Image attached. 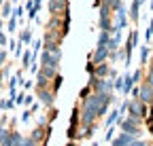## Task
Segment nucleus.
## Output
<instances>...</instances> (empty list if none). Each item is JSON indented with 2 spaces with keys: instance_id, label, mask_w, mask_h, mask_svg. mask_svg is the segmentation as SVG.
Segmentation results:
<instances>
[{
  "instance_id": "f257e3e1",
  "label": "nucleus",
  "mask_w": 153,
  "mask_h": 146,
  "mask_svg": "<svg viewBox=\"0 0 153 146\" xmlns=\"http://www.w3.org/2000/svg\"><path fill=\"white\" fill-rule=\"evenodd\" d=\"M117 123H119V127H121L123 134H130V136H134V138L140 136V129H138L140 119H132V117H128V119H119Z\"/></svg>"
},
{
  "instance_id": "f03ea898",
  "label": "nucleus",
  "mask_w": 153,
  "mask_h": 146,
  "mask_svg": "<svg viewBox=\"0 0 153 146\" xmlns=\"http://www.w3.org/2000/svg\"><path fill=\"white\" fill-rule=\"evenodd\" d=\"M128 112H130V117H132V119H140V117H145V114H147V108H145V104H143V102L134 100V102H130V104H128Z\"/></svg>"
},
{
  "instance_id": "7ed1b4c3",
  "label": "nucleus",
  "mask_w": 153,
  "mask_h": 146,
  "mask_svg": "<svg viewBox=\"0 0 153 146\" xmlns=\"http://www.w3.org/2000/svg\"><path fill=\"white\" fill-rule=\"evenodd\" d=\"M138 102H143V104H153V87L143 85V87L138 89Z\"/></svg>"
},
{
  "instance_id": "20e7f679",
  "label": "nucleus",
  "mask_w": 153,
  "mask_h": 146,
  "mask_svg": "<svg viewBox=\"0 0 153 146\" xmlns=\"http://www.w3.org/2000/svg\"><path fill=\"white\" fill-rule=\"evenodd\" d=\"M134 140H138V138H134V136H130V134H123V131H121L117 138L113 140V146H130Z\"/></svg>"
},
{
  "instance_id": "39448f33",
  "label": "nucleus",
  "mask_w": 153,
  "mask_h": 146,
  "mask_svg": "<svg viewBox=\"0 0 153 146\" xmlns=\"http://www.w3.org/2000/svg\"><path fill=\"white\" fill-rule=\"evenodd\" d=\"M57 64H60V59H55L51 53L43 51V55H41V66H47V68H55V70H57Z\"/></svg>"
},
{
  "instance_id": "423d86ee",
  "label": "nucleus",
  "mask_w": 153,
  "mask_h": 146,
  "mask_svg": "<svg viewBox=\"0 0 153 146\" xmlns=\"http://www.w3.org/2000/svg\"><path fill=\"white\" fill-rule=\"evenodd\" d=\"M64 9H66V0H51V2H49L51 15H60Z\"/></svg>"
},
{
  "instance_id": "0eeeda50",
  "label": "nucleus",
  "mask_w": 153,
  "mask_h": 146,
  "mask_svg": "<svg viewBox=\"0 0 153 146\" xmlns=\"http://www.w3.org/2000/svg\"><path fill=\"white\" fill-rule=\"evenodd\" d=\"M38 98H41V102L45 106H53V93L47 89H38Z\"/></svg>"
},
{
  "instance_id": "6e6552de",
  "label": "nucleus",
  "mask_w": 153,
  "mask_h": 146,
  "mask_svg": "<svg viewBox=\"0 0 153 146\" xmlns=\"http://www.w3.org/2000/svg\"><path fill=\"white\" fill-rule=\"evenodd\" d=\"M38 72H41V74H43L45 79H49V81L57 76V70H55V68H47V66H43V68L38 70Z\"/></svg>"
},
{
  "instance_id": "1a4fd4ad",
  "label": "nucleus",
  "mask_w": 153,
  "mask_h": 146,
  "mask_svg": "<svg viewBox=\"0 0 153 146\" xmlns=\"http://www.w3.org/2000/svg\"><path fill=\"white\" fill-rule=\"evenodd\" d=\"M119 121V110H113L108 117H106V127H113V123Z\"/></svg>"
},
{
  "instance_id": "9d476101",
  "label": "nucleus",
  "mask_w": 153,
  "mask_h": 146,
  "mask_svg": "<svg viewBox=\"0 0 153 146\" xmlns=\"http://www.w3.org/2000/svg\"><path fill=\"white\" fill-rule=\"evenodd\" d=\"M138 9H140V4L136 2V0H132V9H130V17H132L134 21L138 19Z\"/></svg>"
},
{
  "instance_id": "9b49d317",
  "label": "nucleus",
  "mask_w": 153,
  "mask_h": 146,
  "mask_svg": "<svg viewBox=\"0 0 153 146\" xmlns=\"http://www.w3.org/2000/svg\"><path fill=\"white\" fill-rule=\"evenodd\" d=\"M96 74H98V76H106V74H108V66H106V64H98Z\"/></svg>"
},
{
  "instance_id": "f8f14e48",
  "label": "nucleus",
  "mask_w": 153,
  "mask_h": 146,
  "mask_svg": "<svg viewBox=\"0 0 153 146\" xmlns=\"http://www.w3.org/2000/svg\"><path fill=\"white\" fill-rule=\"evenodd\" d=\"M36 81H38V89H45V87L49 85V79H45V76L41 74V72L36 74Z\"/></svg>"
},
{
  "instance_id": "ddd939ff",
  "label": "nucleus",
  "mask_w": 153,
  "mask_h": 146,
  "mask_svg": "<svg viewBox=\"0 0 153 146\" xmlns=\"http://www.w3.org/2000/svg\"><path fill=\"white\" fill-rule=\"evenodd\" d=\"M32 40V32L30 30H24L22 32V43H30Z\"/></svg>"
},
{
  "instance_id": "4468645a",
  "label": "nucleus",
  "mask_w": 153,
  "mask_h": 146,
  "mask_svg": "<svg viewBox=\"0 0 153 146\" xmlns=\"http://www.w3.org/2000/svg\"><path fill=\"white\" fill-rule=\"evenodd\" d=\"M30 62H32V53H30V51H26V53H24V66H26V68H30Z\"/></svg>"
},
{
  "instance_id": "2eb2a0df",
  "label": "nucleus",
  "mask_w": 153,
  "mask_h": 146,
  "mask_svg": "<svg viewBox=\"0 0 153 146\" xmlns=\"http://www.w3.org/2000/svg\"><path fill=\"white\" fill-rule=\"evenodd\" d=\"M30 138H32L34 142H38V140H41V138H43V129H34V134H32Z\"/></svg>"
},
{
  "instance_id": "dca6fc26",
  "label": "nucleus",
  "mask_w": 153,
  "mask_h": 146,
  "mask_svg": "<svg viewBox=\"0 0 153 146\" xmlns=\"http://www.w3.org/2000/svg\"><path fill=\"white\" fill-rule=\"evenodd\" d=\"M147 55H149V49H147V47H143V49H140V62H143V64L147 62Z\"/></svg>"
},
{
  "instance_id": "f3484780",
  "label": "nucleus",
  "mask_w": 153,
  "mask_h": 146,
  "mask_svg": "<svg viewBox=\"0 0 153 146\" xmlns=\"http://www.w3.org/2000/svg\"><path fill=\"white\" fill-rule=\"evenodd\" d=\"M145 36H147V40L153 38V19H151V23H149V28H147V34H145Z\"/></svg>"
},
{
  "instance_id": "a211bd4d",
  "label": "nucleus",
  "mask_w": 153,
  "mask_h": 146,
  "mask_svg": "<svg viewBox=\"0 0 153 146\" xmlns=\"http://www.w3.org/2000/svg\"><path fill=\"white\" fill-rule=\"evenodd\" d=\"M113 87H115V89H119V91H123V79H117V81L113 83Z\"/></svg>"
},
{
  "instance_id": "6ab92c4d",
  "label": "nucleus",
  "mask_w": 153,
  "mask_h": 146,
  "mask_svg": "<svg viewBox=\"0 0 153 146\" xmlns=\"http://www.w3.org/2000/svg\"><path fill=\"white\" fill-rule=\"evenodd\" d=\"M19 146H36V142H34L32 138H26V140H24L22 144H19Z\"/></svg>"
},
{
  "instance_id": "aec40b11",
  "label": "nucleus",
  "mask_w": 153,
  "mask_h": 146,
  "mask_svg": "<svg viewBox=\"0 0 153 146\" xmlns=\"http://www.w3.org/2000/svg\"><path fill=\"white\" fill-rule=\"evenodd\" d=\"M15 28H17V17H11V21H9V30L13 32Z\"/></svg>"
},
{
  "instance_id": "412c9836",
  "label": "nucleus",
  "mask_w": 153,
  "mask_h": 146,
  "mask_svg": "<svg viewBox=\"0 0 153 146\" xmlns=\"http://www.w3.org/2000/svg\"><path fill=\"white\" fill-rule=\"evenodd\" d=\"M11 15V4H4L2 7V17H9Z\"/></svg>"
},
{
  "instance_id": "4be33fe9",
  "label": "nucleus",
  "mask_w": 153,
  "mask_h": 146,
  "mask_svg": "<svg viewBox=\"0 0 153 146\" xmlns=\"http://www.w3.org/2000/svg\"><path fill=\"white\" fill-rule=\"evenodd\" d=\"M130 146H149V144H147V142H143V140H134Z\"/></svg>"
},
{
  "instance_id": "5701e85b",
  "label": "nucleus",
  "mask_w": 153,
  "mask_h": 146,
  "mask_svg": "<svg viewBox=\"0 0 153 146\" xmlns=\"http://www.w3.org/2000/svg\"><path fill=\"white\" fill-rule=\"evenodd\" d=\"M7 134H9V131H7V129H2V127H0V144H2V142H4V138H7Z\"/></svg>"
},
{
  "instance_id": "b1692460",
  "label": "nucleus",
  "mask_w": 153,
  "mask_h": 146,
  "mask_svg": "<svg viewBox=\"0 0 153 146\" xmlns=\"http://www.w3.org/2000/svg\"><path fill=\"white\" fill-rule=\"evenodd\" d=\"M22 15H24V9H22V7H17V9H15V15H13V17H22Z\"/></svg>"
},
{
  "instance_id": "393cba45",
  "label": "nucleus",
  "mask_w": 153,
  "mask_h": 146,
  "mask_svg": "<svg viewBox=\"0 0 153 146\" xmlns=\"http://www.w3.org/2000/svg\"><path fill=\"white\" fill-rule=\"evenodd\" d=\"M113 131H115L113 127H108V131H106V136H104V138H106V140H113Z\"/></svg>"
},
{
  "instance_id": "a878e982",
  "label": "nucleus",
  "mask_w": 153,
  "mask_h": 146,
  "mask_svg": "<svg viewBox=\"0 0 153 146\" xmlns=\"http://www.w3.org/2000/svg\"><path fill=\"white\" fill-rule=\"evenodd\" d=\"M149 87H153V66H151V70H149Z\"/></svg>"
},
{
  "instance_id": "bb28decb",
  "label": "nucleus",
  "mask_w": 153,
  "mask_h": 146,
  "mask_svg": "<svg viewBox=\"0 0 153 146\" xmlns=\"http://www.w3.org/2000/svg\"><path fill=\"white\" fill-rule=\"evenodd\" d=\"M24 104H32V95H26L24 98Z\"/></svg>"
},
{
  "instance_id": "cd10ccee",
  "label": "nucleus",
  "mask_w": 153,
  "mask_h": 146,
  "mask_svg": "<svg viewBox=\"0 0 153 146\" xmlns=\"http://www.w3.org/2000/svg\"><path fill=\"white\" fill-rule=\"evenodd\" d=\"M151 134H153V121H151Z\"/></svg>"
},
{
  "instance_id": "c85d7f7f",
  "label": "nucleus",
  "mask_w": 153,
  "mask_h": 146,
  "mask_svg": "<svg viewBox=\"0 0 153 146\" xmlns=\"http://www.w3.org/2000/svg\"><path fill=\"white\" fill-rule=\"evenodd\" d=\"M0 85H2V74H0Z\"/></svg>"
},
{
  "instance_id": "c756f323",
  "label": "nucleus",
  "mask_w": 153,
  "mask_h": 146,
  "mask_svg": "<svg viewBox=\"0 0 153 146\" xmlns=\"http://www.w3.org/2000/svg\"><path fill=\"white\" fill-rule=\"evenodd\" d=\"M151 9H153V0H151Z\"/></svg>"
},
{
  "instance_id": "7c9ffc66",
  "label": "nucleus",
  "mask_w": 153,
  "mask_h": 146,
  "mask_svg": "<svg viewBox=\"0 0 153 146\" xmlns=\"http://www.w3.org/2000/svg\"><path fill=\"white\" fill-rule=\"evenodd\" d=\"M94 146H98V144H94Z\"/></svg>"
}]
</instances>
